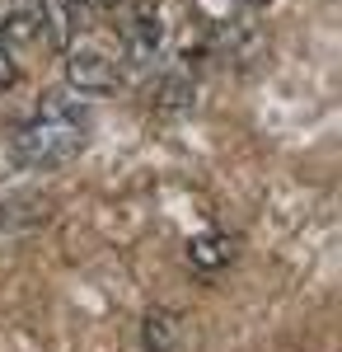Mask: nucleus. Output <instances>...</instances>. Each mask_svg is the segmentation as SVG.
Segmentation results:
<instances>
[{"label":"nucleus","mask_w":342,"mask_h":352,"mask_svg":"<svg viewBox=\"0 0 342 352\" xmlns=\"http://www.w3.org/2000/svg\"><path fill=\"white\" fill-rule=\"evenodd\" d=\"M84 136H89V104H84V94H76V89H52L14 127L10 151H14V160L24 164V169H56V164L80 155Z\"/></svg>","instance_id":"1"},{"label":"nucleus","mask_w":342,"mask_h":352,"mask_svg":"<svg viewBox=\"0 0 342 352\" xmlns=\"http://www.w3.org/2000/svg\"><path fill=\"white\" fill-rule=\"evenodd\" d=\"M61 52H66V80H71L76 94L89 99V94H108V89H117V80H122V56H117L113 43L94 38L89 24H80L76 38H71Z\"/></svg>","instance_id":"2"},{"label":"nucleus","mask_w":342,"mask_h":352,"mask_svg":"<svg viewBox=\"0 0 342 352\" xmlns=\"http://www.w3.org/2000/svg\"><path fill=\"white\" fill-rule=\"evenodd\" d=\"M164 43H169V28H164L159 5L155 0H136L127 24L117 28V56H122V66L150 76L159 61H164Z\"/></svg>","instance_id":"3"},{"label":"nucleus","mask_w":342,"mask_h":352,"mask_svg":"<svg viewBox=\"0 0 342 352\" xmlns=\"http://www.w3.org/2000/svg\"><path fill=\"white\" fill-rule=\"evenodd\" d=\"M230 258H235V240L225 230H207V235L187 240V263L197 272H220Z\"/></svg>","instance_id":"4"},{"label":"nucleus","mask_w":342,"mask_h":352,"mask_svg":"<svg viewBox=\"0 0 342 352\" xmlns=\"http://www.w3.org/2000/svg\"><path fill=\"white\" fill-rule=\"evenodd\" d=\"M179 343V320L169 310H150L141 324V352H174Z\"/></svg>","instance_id":"5"},{"label":"nucleus","mask_w":342,"mask_h":352,"mask_svg":"<svg viewBox=\"0 0 342 352\" xmlns=\"http://www.w3.org/2000/svg\"><path fill=\"white\" fill-rule=\"evenodd\" d=\"M14 76H19V66H14V52H10V38L0 33V89L14 85Z\"/></svg>","instance_id":"6"},{"label":"nucleus","mask_w":342,"mask_h":352,"mask_svg":"<svg viewBox=\"0 0 342 352\" xmlns=\"http://www.w3.org/2000/svg\"><path fill=\"white\" fill-rule=\"evenodd\" d=\"M89 10H108V5H117V0H84Z\"/></svg>","instance_id":"7"}]
</instances>
